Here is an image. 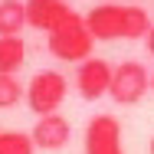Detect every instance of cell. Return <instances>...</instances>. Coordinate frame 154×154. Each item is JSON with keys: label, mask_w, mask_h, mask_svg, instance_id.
<instances>
[{"label": "cell", "mask_w": 154, "mask_h": 154, "mask_svg": "<svg viewBox=\"0 0 154 154\" xmlns=\"http://www.w3.org/2000/svg\"><path fill=\"white\" fill-rule=\"evenodd\" d=\"M85 26L98 39H144L151 30V17L138 3H95L85 13Z\"/></svg>", "instance_id": "obj_1"}, {"label": "cell", "mask_w": 154, "mask_h": 154, "mask_svg": "<svg viewBox=\"0 0 154 154\" xmlns=\"http://www.w3.org/2000/svg\"><path fill=\"white\" fill-rule=\"evenodd\" d=\"M46 46H49V53H53L59 62H85V59H92L95 36L89 33V26H85V17L75 13L72 20L62 23L59 30L49 33Z\"/></svg>", "instance_id": "obj_2"}, {"label": "cell", "mask_w": 154, "mask_h": 154, "mask_svg": "<svg viewBox=\"0 0 154 154\" xmlns=\"http://www.w3.org/2000/svg\"><path fill=\"white\" fill-rule=\"evenodd\" d=\"M66 92H69V79L62 72H56V69H43L26 82V105L39 118L43 115H56L59 105L66 102Z\"/></svg>", "instance_id": "obj_3"}, {"label": "cell", "mask_w": 154, "mask_h": 154, "mask_svg": "<svg viewBox=\"0 0 154 154\" xmlns=\"http://www.w3.org/2000/svg\"><path fill=\"white\" fill-rule=\"evenodd\" d=\"M151 89V72L144 69V62L138 59H125L115 66V72H112V89L108 95L118 102V105H138L144 92Z\"/></svg>", "instance_id": "obj_4"}, {"label": "cell", "mask_w": 154, "mask_h": 154, "mask_svg": "<svg viewBox=\"0 0 154 154\" xmlns=\"http://www.w3.org/2000/svg\"><path fill=\"white\" fill-rule=\"evenodd\" d=\"M85 154H125L122 125L115 115H92L85 125Z\"/></svg>", "instance_id": "obj_5"}, {"label": "cell", "mask_w": 154, "mask_h": 154, "mask_svg": "<svg viewBox=\"0 0 154 154\" xmlns=\"http://www.w3.org/2000/svg\"><path fill=\"white\" fill-rule=\"evenodd\" d=\"M112 72H115V66L108 59H98V56L79 62V69H75V89H79V95L85 102H95V98L108 95V89H112Z\"/></svg>", "instance_id": "obj_6"}, {"label": "cell", "mask_w": 154, "mask_h": 154, "mask_svg": "<svg viewBox=\"0 0 154 154\" xmlns=\"http://www.w3.org/2000/svg\"><path fill=\"white\" fill-rule=\"evenodd\" d=\"M72 17H75V10L66 0H26V26L33 30L53 33Z\"/></svg>", "instance_id": "obj_7"}, {"label": "cell", "mask_w": 154, "mask_h": 154, "mask_svg": "<svg viewBox=\"0 0 154 154\" xmlns=\"http://www.w3.org/2000/svg\"><path fill=\"white\" fill-rule=\"evenodd\" d=\"M30 134H33V144H36V148H43V151H59V148L69 144V138H72V125L56 112V115H43L39 122L33 125Z\"/></svg>", "instance_id": "obj_8"}, {"label": "cell", "mask_w": 154, "mask_h": 154, "mask_svg": "<svg viewBox=\"0 0 154 154\" xmlns=\"http://www.w3.org/2000/svg\"><path fill=\"white\" fill-rule=\"evenodd\" d=\"M26 26V0H0V36H20Z\"/></svg>", "instance_id": "obj_9"}, {"label": "cell", "mask_w": 154, "mask_h": 154, "mask_svg": "<svg viewBox=\"0 0 154 154\" xmlns=\"http://www.w3.org/2000/svg\"><path fill=\"white\" fill-rule=\"evenodd\" d=\"M26 59V43L20 36H0V75H17Z\"/></svg>", "instance_id": "obj_10"}, {"label": "cell", "mask_w": 154, "mask_h": 154, "mask_svg": "<svg viewBox=\"0 0 154 154\" xmlns=\"http://www.w3.org/2000/svg\"><path fill=\"white\" fill-rule=\"evenodd\" d=\"M33 134L26 131H0V154H33Z\"/></svg>", "instance_id": "obj_11"}, {"label": "cell", "mask_w": 154, "mask_h": 154, "mask_svg": "<svg viewBox=\"0 0 154 154\" xmlns=\"http://www.w3.org/2000/svg\"><path fill=\"white\" fill-rule=\"evenodd\" d=\"M23 95H26V89L20 85L17 75H0V108H13Z\"/></svg>", "instance_id": "obj_12"}, {"label": "cell", "mask_w": 154, "mask_h": 154, "mask_svg": "<svg viewBox=\"0 0 154 154\" xmlns=\"http://www.w3.org/2000/svg\"><path fill=\"white\" fill-rule=\"evenodd\" d=\"M144 46H148V53L154 56V26L148 30V36H144Z\"/></svg>", "instance_id": "obj_13"}, {"label": "cell", "mask_w": 154, "mask_h": 154, "mask_svg": "<svg viewBox=\"0 0 154 154\" xmlns=\"http://www.w3.org/2000/svg\"><path fill=\"white\" fill-rule=\"evenodd\" d=\"M151 154H154V138H151Z\"/></svg>", "instance_id": "obj_14"}, {"label": "cell", "mask_w": 154, "mask_h": 154, "mask_svg": "<svg viewBox=\"0 0 154 154\" xmlns=\"http://www.w3.org/2000/svg\"><path fill=\"white\" fill-rule=\"evenodd\" d=\"M151 89H154V75H151Z\"/></svg>", "instance_id": "obj_15"}, {"label": "cell", "mask_w": 154, "mask_h": 154, "mask_svg": "<svg viewBox=\"0 0 154 154\" xmlns=\"http://www.w3.org/2000/svg\"><path fill=\"white\" fill-rule=\"evenodd\" d=\"M115 3H118V0H115Z\"/></svg>", "instance_id": "obj_16"}]
</instances>
